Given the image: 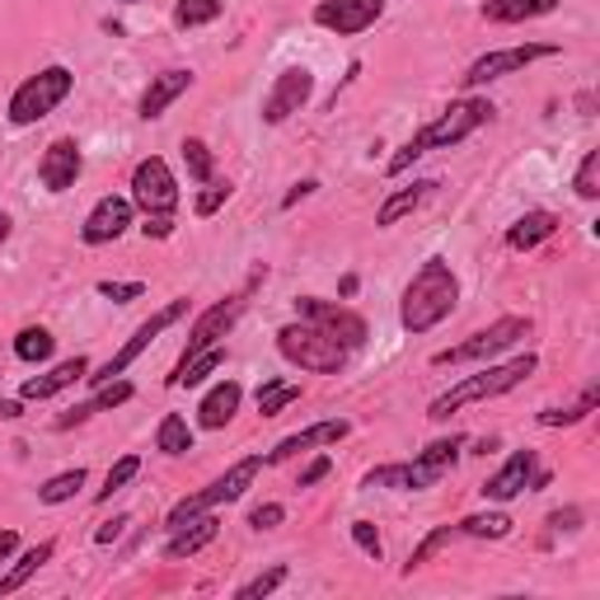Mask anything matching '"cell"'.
<instances>
[{"instance_id":"836d02e7","label":"cell","mask_w":600,"mask_h":600,"mask_svg":"<svg viewBox=\"0 0 600 600\" xmlns=\"http://www.w3.org/2000/svg\"><path fill=\"white\" fill-rule=\"evenodd\" d=\"M220 14H226V0H179V6H174V24L203 29V24H216Z\"/></svg>"},{"instance_id":"d6986e66","label":"cell","mask_w":600,"mask_h":600,"mask_svg":"<svg viewBox=\"0 0 600 600\" xmlns=\"http://www.w3.org/2000/svg\"><path fill=\"white\" fill-rule=\"evenodd\" d=\"M441 474L427 470L422 460H399V464H381L362 479V488H399V493H422V488H436Z\"/></svg>"},{"instance_id":"7dc6e473","label":"cell","mask_w":600,"mask_h":600,"mask_svg":"<svg viewBox=\"0 0 600 600\" xmlns=\"http://www.w3.org/2000/svg\"><path fill=\"white\" fill-rule=\"evenodd\" d=\"M282 521H286V506H282V502L254 506V517H249V525H254V530H273V525H282Z\"/></svg>"},{"instance_id":"ab89813d","label":"cell","mask_w":600,"mask_h":600,"mask_svg":"<svg viewBox=\"0 0 600 600\" xmlns=\"http://www.w3.org/2000/svg\"><path fill=\"white\" fill-rule=\"evenodd\" d=\"M451 540H455V525H436V530H432V535H427V540H422V544H417V549L409 553V563H404V572H417L422 563H427V559H432V553H441V549H446Z\"/></svg>"},{"instance_id":"8fae6325","label":"cell","mask_w":600,"mask_h":600,"mask_svg":"<svg viewBox=\"0 0 600 600\" xmlns=\"http://www.w3.org/2000/svg\"><path fill=\"white\" fill-rule=\"evenodd\" d=\"M544 57H559V48H553V42H521V48L483 52L470 71L460 76V85H464V90H479V85H493L502 76H517V71H525L530 61H544Z\"/></svg>"},{"instance_id":"7402d4cb","label":"cell","mask_w":600,"mask_h":600,"mask_svg":"<svg viewBox=\"0 0 600 600\" xmlns=\"http://www.w3.org/2000/svg\"><path fill=\"white\" fill-rule=\"evenodd\" d=\"M239 399L244 390L235 381H220L203 394V404H197V427H207V432H220V427H230V417L239 413Z\"/></svg>"},{"instance_id":"3957f363","label":"cell","mask_w":600,"mask_h":600,"mask_svg":"<svg viewBox=\"0 0 600 600\" xmlns=\"http://www.w3.org/2000/svg\"><path fill=\"white\" fill-rule=\"evenodd\" d=\"M535 366H540L535 352H521V357H511V362L483 366L479 375H470V381H460V385H451L446 394H436L432 404H427V417H432V422H446V417H451L455 409H464V404H483V399H498V394H506V390H517V385H525L530 375H535Z\"/></svg>"},{"instance_id":"d6a6232c","label":"cell","mask_w":600,"mask_h":600,"mask_svg":"<svg viewBox=\"0 0 600 600\" xmlns=\"http://www.w3.org/2000/svg\"><path fill=\"white\" fill-rule=\"evenodd\" d=\"M52 347H57V338L42 324H33V328H19V338H14V357L19 362H29V366H38V362H48L52 357Z\"/></svg>"},{"instance_id":"db71d44e","label":"cell","mask_w":600,"mask_h":600,"mask_svg":"<svg viewBox=\"0 0 600 600\" xmlns=\"http://www.w3.org/2000/svg\"><path fill=\"white\" fill-rule=\"evenodd\" d=\"M0 417H6V422H14V417H24V409H19L14 399H6V404H0Z\"/></svg>"},{"instance_id":"ffe728a7","label":"cell","mask_w":600,"mask_h":600,"mask_svg":"<svg viewBox=\"0 0 600 600\" xmlns=\"http://www.w3.org/2000/svg\"><path fill=\"white\" fill-rule=\"evenodd\" d=\"M220 535V521L212 517V511H203V517L184 521L179 530H169V544H165V559L179 563V559H193V553H203L212 540Z\"/></svg>"},{"instance_id":"f6af8a7d","label":"cell","mask_w":600,"mask_h":600,"mask_svg":"<svg viewBox=\"0 0 600 600\" xmlns=\"http://www.w3.org/2000/svg\"><path fill=\"white\" fill-rule=\"evenodd\" d=\"M99 296L118 301V305H127V301H141V296H146V282H99Z\"/></svg>"},{"instance_id":"603a6c76","label":"cell","mask_w":600,"mask_h":600,"mask_svg":"<svg viewBox=\"0 0 600 600\" xmlns=\"http://www.w3.org/2000/svg\"><path fill=\"white\" fill-rule=\"evenodd\" d=\"M432 188H441L436 179H413L409 188H394L390 197H385V203H381V212H375V226H399V220H404V216H413L422 203H427V197H432Z\"/></svg>"},{"instance_id":"ba28073f","label":"cell","mask_w":600,"mask_h":600,"mask_svg":"<svg viewBox=\"0 0 600 600\" xmlns=\"http://www.w3.org/2000/svg\"><path fill=\"white\" fill-rule=\"evenodd\" d=\"M184 315H188V301H169L165 309H155V315H150V319H146V324L137 328V333H131L127 343H122V352H118V357H108V362H104L99 371L90 366V375H85V381H90V385H108V381H118V375H122V371H127L131 362H137L141 352H146V347H150L155 338H160L165 328H174V324H179Z\"/></svg>"},{"instance_id":"8d00e7d4","label":"cell","mask_w":600,"mask_h":600,"mask_svg":"<svg viewBox=\"0 0 600 600\" xmlns=\"http://www.w3.org/2000/svg\"><path fill=\"white\" fill-rule=\"evenodd\" d=\"M85 479H90V474H85L80 464H76V470H66V474H52L48 483L38 488V502H48V506H57V502H71V498L80 493V488H85Z\"/></svg>"},{"instance_id":"e0dca14e","label":"cell","mask_w":600,"mask_h":600,"mask_svg":"<svg viewBox=\"0 0 600 600\" xmlns=\"http://www.w3.org/2000/svg\"><path fill=\"white\" fill-rule=\"evenodd\" d=\"M535 470H540V455L530 451V446H525V451H517V455H511L493 479H488V483L479 488L483 502H511V498L530 493V479H535Z\"/></svg>"},{"instance_id":"52a82bcc","label":"cell","mask_w":600,"mask_h":600,"mask_svg":"<svg viewBox=\"0 0 600 600\" xmlns=\"http://www.w3.org/2000/svg\"><path fill=\"white\" fill-rule=\"evenodd\" d=\"M521 338H530V319L525 315H502L498 324H488L479 333H470L464 343L446 347V352H436L432 366H464V362H493L498 352L506 347H517Z\"/></svg>"},{"instance_id":"681fc988","label":"cell","mask_w":600,"mask_h":600,"mask_svg":"<svg viewBox=\"0 0 600 600\" xmlns=\"http://www.w3.org/2000/svg\"><path fill=\"white\" fill-rule=\"evenodd\" d=\"M328 470H333V460H328V455H319V460H315V464H309V470L301 474V483H296V488H315L319 479H328Z\"/></svg>"},{"instance_id":"f35d334b","label":"cell","mask_w":600,"mask_h":600,"mask_svg":"<svg viewBox=\"0 0 600 600\" xmlns=\"http://www.w3.org/2000/svg\"><path fill=\"white\" fill-rule=\"evenodd\" d=\"M141 474V455H122L114 470H108V479H104V488H99V502H114V493H122V488Z\"/></svg>"},{"instance_id":"4fadbf2b","label":"cell","mask_w":600,"mask_h":600,"mask_svg":"<svg viewBox=\"0 0 600 600\" xmlns=\"http://www.w3.org/2000/svg\"><path fill=\"white\" fill-rule=\"evenodd\" d=\"M381 14H385V0H319V6H315V24L328 29V33H338V38H357Z\"/></svg>"},{"instance_id":"cb8c5ba5","label":"cell","mask_w":600,"mask_h":600,"mask_svg":"<svg viewBox=\"0 0 600 600\" xmlns=\"http://www.w3.org/2000/svg\"><path fill=\"white\" fill-rule=\"evenodd\" d=\"M193 90V71H160L150 85H146V95H141V118L150 122V118H160L165 108L179 99V95H188Z\"/></svg>"},{"instance_id":"f5cc1de1","label":"cell","mask_w":600,"mask_h":600,"mask_svg":"<svg viewBox=\"0 0 600 600\" xmlns=\"http://www.w3.org/2000/svg\"><path fill=\"white\" fill-rule=\"evenodd\" d=\"M14 549H19V535H14V530H0V563H6Z\"/></svg>"},{"instance_id":"7c38bea8","label":"cell","mask_w":600,"mask_h":600,"mask_svg":"<svg viewBox=\"0 0 600 600\" xmlns=\"http://www.w3.org/2000/svg\"><path fill=\"white\" fill-rule=\"evenodd\" d=\"M309 95H315V76H309L305 66H286V71L273 80V90L263 95V122L282 127L286 118L301 114V108L309 104Z\"/></svg>"},{"instance_id":"74e56055","label":"cell","mask_w":600,"mask_h":600,"mask_svg":"<svg viewBox=\"0 0 600 600\" xmlns=\"http://www.w3.org/2000/svg\"><path fill=\"white\" fill-rule=\"evenodd\" d=\"M184 165H188V174H193L197 184H212V179H216V160H212L207 141L188 137V141H184Z\"/></svg>"},{"instance_id":"7bdbcfd3","label":"cell","mask_w":600,"mask_h":600,"mask_svg":"<svg viewBox=\"0 0 600 600\" xmlns=\"http://www.w3.org/2000/svg\"><path fill=\"white\" fill-rule=\"evenodd\" d=\"M352 540H357V549L366 553V559H375V563H381L385 544H381V530H375L371 521H352Z\"/></svg>"},{"instance_id":"4316f807","label":"cell","mask_w":600,"mask_h":600,"mask_svg":"<svg viewBox=\"0 0 600 600\" xmlns=\"http://www.w3.org/2000/svg\"><path fill=\"white\" fill-rule=\"evenodd\" d=\"M553 230H559V216H553V212H525L517 226L506 230V249H517V254L521 249H540Z\"/></svg>"},{"instance_id":"60d3db41","label":"cell","mask_w":600,"mask_h":600,"mask_svg":"<svg viewBox=\"0 0 600 600\" xmlns=\"http://www.w3.org/2000/svg\"><path fill=\"white\" fill-rule=\"evenodd\" d=\"M572 188H577V197H587V203H596V197H600V150L582 155V169H577Z\"/></svg>"},{"instance_id":"816d5d0a","label":"cell","mask_w":600,"mask_h":600,"mask_svg":"<svg viewBox=\"0 0 600 600\" xmlns=\"http://www.w3.org/2000/svg\"><path fill=\"white\" fill-rule=\"evenodd\" d=\"M315 188H319L315 179H305V184H296L292 193H286V203H282V207H296V203H301V197H309V193H315Z\"/></svg>"},{"instance_id":"8992f818","label":"cell","mask_w":600,"mask_h":600,"mask_svg":"<svg viewBox=\"0 0 600 600\" xmlns=\"http://www.w3.org/2000/svg\"><path fill=\"white\" fill-rule=\"evenodd\" d=\"M258 470H263V455H249V460H239V464H230L220 479H212L203 493H188L179 506H169V517H165V530H179L184 521H193V517H203V511H212V506H220V502H239L244 498V488H249L254 479H258Z\"/></svg>"},{"instance_id":"c3c4849f","label":"cell","mask_w":600,"mask_h":600,"mask_svg":"<svg viewBox=\"0 0 600 600\" xmlns=\"http://www.w3.org/2000/svg\"><path fill=\"white\" fill-rule=\"evenodd\" d=\"M141 235H146V239H169V235H174V216H146Z\"/></svg>"},{"instance_id":"6da1fadb","label":"cell","mask_w":600,"mask_h":600,"mask_svg":"<svg viewBox=\"0 0 600 600\" xmlns=\"http://www.w3.org/2000/svg\"><path fill=\"white\" fill-rule=\"evenodd\" d=\"M460 305V277L446 258H427L413 273V282L404 286V301H399V324L409 333H432L441 319H451Z\"/></svg>"},{"instance_id":"f546056e","label":"cell","mask_w":600,"mask_h":600,"mask_svg":"<svg viewBox=\"0 0 600 600\" xmlns=\"http://www.w3.org/2000/svg\"><path fill=\"white\" fill-rule=\"evenodd\" d=\"M511 525L517 521H511L506 511H479V517L455 521V535H464V540H506Z\"/></svg>"},{"instance_id":"30bf717a","label":"cell","mask_w":600,"mask_h":600,"mask_svg":"<svg viewBox=\"0 0 600 600\" xmlns=\"http://www.w3.org/2000/svg\"><path fill=\"white\" fill-rule=\"evenodd\" d=\"M131 207H141L146 216H174V207H179V184L160 155L131 169Z\"/></svg>"},{"instance_id":"e575fe53","label":"cell","mask_w":600,"mask_h":600,"mask_svg":"<svg viewBox=\"0 0 600 600\" xmlns=\"http://www.w3.org/2000/svg\"><path fill=\"white\" fill-rule=\"evenodd\" d=\"M464 446H470V441H464L460 432H451V436H441V441H432V446H427V451H417V460H422V464H427V470H436L441 479H446V474H451V464L460 460V451H464Z\"/></svg>"},{"instance_id":"44dd1931","label":"cell","mask_w":600,"mask_h":600,"mask_svg":"<svg viewBox=\"0 0 600 600\" xmlns=\"http://www.w3.org/2000/svg\"><path fill=\"white\" fill-rule=\"evenodd\" d=\"M90 375V357H71V362H61V366H52L48 375H33V381H24V390H19V399L24 404H42V399H52V394H61V390H71L76 381H85Z\"/></svg>"},{"instance_id":"277c9868","label":"cell","mask_w":600,"mask_h":600,"mask_svg":"<svg viewBox=\"0 0 600 600\" xmlns=\"http://www.w3.org/2000/svg\"><path fill=\"white\" fill-rule=\"evenodd\" d=\"M277 352L292 366L309 371V375H338L347 366V347H338L328 333H319L315 324H305V319L277 328Z\"/></svg>"},{"instance_id":"9f6ffc18","label":"cell","mask_w":600,"mask_h":600,"mask_svg":"<svg viewBox=\"0 0 600 600\" xmlns=\"http://www.w3.org/2000/svg\"><path fill=\"white\" fill-rule=\"evenodd\" d=\"M122 6H137V0H122Z\"/></svg>"},{"instance_id":"9c48e42d","label":"cell","mask_w":600,"mask_h":600,"mask_svg":"<svg viewBox=\"0 0 600 600\" xmlns=\"http://www.w3.org/2000/svg\"><path fill=\"white\" fill-rule=\"evenodd\" d=\"M296 319H305V324H315L319 333H328L338 347H362L366 338H371V328H366V319L357 315V309H347V305H333V301H319V296H301L296 301Z\"/></svg>"},{"instance_id":"d4e9b609","label":"cell","mask_w":600,"mask_h":600,"mask_svg":"<svg viewBox=\"0 0 600 600\" xmlns=\"http://www.w3.org/2000/svg\"><path fill=\"white\" fill-rule=\"evenodd\" d=\"M563 0H483V19L488 24H525V19H544L553 14Z\"/></svg>"},{"instance_id":"5b68a950","label":"cell","mask_w":600,"mask_h":600,"mask_svg":"<svg viewBox=\"0 0 600 600\" xmlns=\"http://www.w3.org/2000/svg\"><path fill=\"white\" fill-rule=\"evenodd\" d=\"M71 90H76V76L66 71V66H42L38 76H29V80L10 95V122H14V127L42 122L48 114H57L66 99H71Z\"/></svg>"},{"instance_id":"5bb4252c","label":"cell","mask_w":600,"mask_h":600,"mask_svg":"<svg viewBox=\"0 0 600 600\" xmlns=\"http://www.w3.org/2000/svg\"><path fill=\"white\" fill-rule=\"evenodd\" d=\"M80 174H85V155H80L76 137H57L48 150H42L38 179H42V188H48V193H71Z\"/></svg>"},{"instance_id":"b9f144b4","label":"cell","mask_w":600,"mask_h":600,"mask_svg":"<svg viewBox=\"0 0 600 600\" xmlns=\"http://www.w3.org/2000/svg\"><path fill=\"white\" fill-rule=\"evenodd\" d=\"M286 582V568L277 563V568H268V572H258L254 582H244V587H235V600H254V596H268V591H277Z\"/></svg>"},{"instance_id":"f907efd6","label":"cell","mask_w":600,"mask_h":600,"mask_svg":"<svg viewBox=\"0 0 600 600\" xmlns=\"http://www.w3.org/2000/svg\"><path fill=\"white\" fill-rule=\"evenodd\" d=\"M127 525H131V517H114V521H108V525H99V535H95V540H99V544H114V540L122 535Z\"/></svg>"},{"instance_id":"ee69618b","label":"cell","mask_w":600,"mask_h":600,"mask_svg":"<svg viewBox=\"0 0 600 600\" xmlns=\"http://www.w3.org/2000/svg\"><path fill=\"white\" fill-rule=\"evenodd\" d=\"M582 506H563V511H549V535H572V530H582Z\"/></svg>"},{"instance_id":"2e32d148","label":"cell","mask_w":600,"mask_h":600,"mask_svg":"<svg viewBox=\"0 0 600 600\" xmlns=\"http://www.w3.org/2000/svg\"><path fill=\"white\" fill-rule=\"evenodd\" d=\"M352 432V422L347 417H324L315 422V427H305V432H292V436H282L277 446L268 451V460L263 464H286V460H296L305 451H319V446H338V441Z\"/></svg>"},{"instance_id":"1f68e13d","label":"cell","mask_w":600,"mask_h":600,"mask_svg":"<svg viewBox=\"0 0 600 600\" xmlns=\"http://www.w3.org/2000/svg\"><path fill=\"white\" fill-rule=\"evenodd\" d=\"M155 451H165V455H188L193 451V427H188L184 413L160 417V427H155Z\"/></svg>"},{"instance_id":"bcb514c9","label":"cell","mask_w":600,"mask_h":600,"mask_svg":"<svg viewBox=\"0 0 600 600\" xmlns=\"http://www.w3.org/2000/svg\"><path fill=\"white\" fill-rule=\"evenodd\" d=\"M226 203H230V184H216V179H212V184H207V193L197 197V216H216Z\"/></svg>"},{"instance_id":"4dcf8cb0","label":"cell","mask_w":600,"mask_h":600,"mask_svg":"<svg viewBox=\"0 0 600 600\" xmlns=\"http://www.w3.org/2000/svg\"><path fill=\"white\" fill-rule=\"evenodd\" d=\"M596 404H600V390L587 385L582 394L572 399V404H563V409H544V413H540V427H577L582 417L596 413Z\"/></svg>"},{"instance_id":"f1b7e54d","label":"cell","mask_w":600,"mask_h":600,"mask_svg":"<svg viewBox=\"0 0 600 600\" xmlns=\"http://www.w3.org/2000/svg\"><path fill=\"white\" fill-rule=\"evenodd\" d=\"M220 362H226V347H203V352H193V357H184L179 366H174V375H169V385L174 390H193V385H203L212 371H220Z\"/></svg>"},{"instance_id":"83f0119b","label":"cell","mask_w":600,"mask_h":600,"mask_svg":"<svg viewBox=\"0 0 600 600\" xmlns=\"http://www.w3.org/2000/svg\"><path fill=\"white\" fill-rule=\"evenodd\" d=\"M127 399H131V385H127V381H108V385H99V394H95V399H85L80 409H71L66 417H57V427L66 432V427H76V422H90L95 413L118 409V404H127Z\"/></svg>"},{"instance_id":"9a60e30c","label":"cell","mask_w":600,"mask_h":600,"mask_svg":"<svg viewBox=\"0 0 600 600\" xmlns=\"http://www.w3.org/2000/svg\"><path fill=\"white\" fill-rule=\"evenodd\" d=\"M244 305H249V296H226V301H216L212 309H203V315L193 319V328H188V352L184 357H193V352H203V347H216L226 333L235 328V319L244 315Z\"/></svg>"},{"instance_id":"484cf974","label":"cell","mask_w":600,"mask_h":600,"mask_svg":"<svg viewBox=\"0 0 600 600\" xmlns=\"http://www.w3.org/2000/svg\"><path fill=\"white\" fill-rule=\"evenodd\" d=\"M52 553H57V544H52V540H42V544H33V549L19 553V563H14L6 577H0V596H14L19 587H29L33 577L52 563Z\"/></svg>"},{"instance_id":"7a4b0ae2","label":"cell","mask_w":600,"mask_h":600,"mask_svg":"<svg viewBox=\"0 0 600 600\" xmlns=\"http://www.w3.org/2000/svg\"><path fill=\"white\" fill-rule=\"evenodd\" d=\"M488 118H493V104H488V99H460V104H451L441 118H432L427 127H422L399 155H390L385 169H390V174H404V169H413V165L422 160V155L451 150V146H460V141H470Z\"/></svg>"},{"instance_id":"ac0fdd59","label":"cell","mask_w":600,"mask_h":600,"mask_svg":"<svg viewBox=\"0 0 600 600\" xmlns=\"http://www.w3.org/2000/svg\"><path fill=\"white\" fill-rule=\"evenodd\" d=\"M127 226H131V197H99L95 203V212L85 216V226H80V239L85 244H114V239H122L127 235Z\"/></svg>"},{"instance_id":"d590c367","label":"cell","mask_w":600,"mask_h":600,"mask_svg":"<svg viewBox=\"0 0 600 600\" xmlns=\"http://www.w3.org/2000/svg\"><path fill=\"white\" fill-rule=\"evenodd\" d=\"M292 404H301V385L296 381H268L258 390V413L263 417H277L282 409H292Z\"/></svg>"},{"instance_id":"11a10c76","label":"cell","mask_w":600,"mask_h":600,"mask_svg":"<svg viewBox=\"0 0 600 600\" xmlns=\"http://www.w3.org/2000/svg\"><path fill=\"white\" fill-rule=\"evenodd\" d=\"M10 226H14V220H10L6 212H0V244H6V239H10Z\"/></svg>"}]
</instances>
